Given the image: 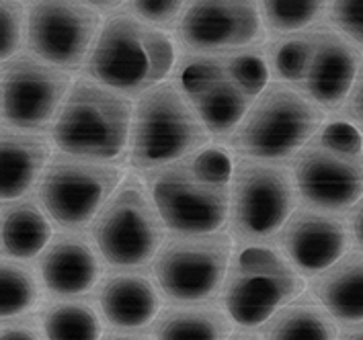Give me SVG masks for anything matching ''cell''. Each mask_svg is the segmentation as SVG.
<instances>
[{
	"instance_id": "1",
	"label": "cell",
	"mask_w": 363,
	"mask_h": 340,
	"mask_svg": "<svg viewBox=\"0 0 363 340\" xmlns=\"http://www.w3.org/2000/svg\"><path fill=\"white\" fill-rule=\"evenodd\" d=\"M234 158L230 148L210 144L189 156L142 172L169 232L181 236L216 234L228 224Z\"/></svg>"
},
{
	"instance_id": "2",
	"label": "cell",
	"mask_w": 363,
	"mask_h": 340,
	"mask_svg": "<svg viewBox=\"0 0 363 340\" xmlns=\"http://www.w3.org/2000/svg\"><path fill=\"white\" fill-rule=\"evenodd\" d=\"M267 50L181 54L172 80L187 95L211 137L226 142L269 84Z\"/></svg>"
},
{
	"instance_id": "3",
	"label": "cell",
	"mask_w": 363,
	"mask_h": 340,
	"mask_svg": "<svg viewBox=\"0 0 363 340\" xmlns=\"http://www.w3.org/2000/svg\"><path fill=\"white\" fill-rule=\"evenodd\" d=\"M174 64L171 38L162 29L123 11L103 23L82 74L128 98H138L164 82Z\"/></svg>"
},
{
	"instance_id": "4",
	"label": "cell",
	"mask_w": 363,
	"mask_h": 340,
	"mask_svg": "<svg viewBox=\"0 0 363 340\" xmlns=\"http://www.w3.org/2000/svg\"><path fill=\"white\" fill-rule=\"evenodd\" d=\"M132 117V98L78 78L48 135L57 152L119 164L130 154Z\"/></svg>"
},
{
	"instance_id": "5",
	"label": "cell",
	"mask_w": 363,
	"mask_h": 340,
	"mask_svg": "<svg viewBox=\"0 0 363 340\" xmlns=\"http://www.w3.org/2000/svg\"><path fill=\"white\" fill-rule=\"evenodd\" d=\"M289 169L304 205L333 213L353 209L363 197V133L345 119L326 121Z\"/></svg>"
},
{
	"instance_id": "6",
	"label": "cell",
	"mask_w": 363,
	"mask_h": 340,
	"mask_svg": "<svg viewBox=\"0 0 363 340\" xmlns=\"http://www.w3.org/2000/svg\"><path fill=\"white\" fill-rule=\"evenodd\" d=\"M210 142V130L172 78L135 98L128 162L138 172L177 162Z\"/></svg>"
},
{
	"instance_id": "7",
	"label": "cell",
	"mask_w": 363,
	"mask_h": 340,
	"mask_svg": "<svg viewBox=\"0 0 363 340\" xmlns=\"http://www.w3.org/2000/svg\"><path fill=\"white\" fill-rule=\"evenodd\" d=\"M325 113L298 89L269 82L224 144L242 158L287 162L320 132Z\"/></svg>"
},
{
	"instance_id": "8",
	"label": "cell",
	"mask_w": 363,
	"mask_h": 340,
	"mask_svg": "<svg viewBox=\"0 0 363 340\" xmlns=\"http://www.w3.org/2000/svg\"><path fill=\"white\" fill-rule=\"evenodd\" d=\"M304 291L300 271L275 246L236 242L222 302L228 318L240 328L267 324L281 307Z\"/></svg>"
},
{
	"instance_id": "9",
	"label": "cell",
	"mask_w": 363,
	"mask_h": 340,
	"mask_svg": "<svg viewBox=\"0 0 363 340\" xmlns=\"http://www.w3.org/2000/svg\"><path fill=\"white\" fill-rule=\"evenodd\" d=\"M291 169L238 156L230 185L228 230L238 242L267 244L279 234L298 205Z\"/></svg>"
},
{
	"instance_id": "10",
	"label": "cell",
	"mask_w": 363,
	"mask_h": 340,
	"mask_svg": "<svg viewBox=\"0 0 363 340\" xmlns=\"http://www.w3.org/2000/svg\"><path fill=\"white\" fill-rule=\"evenodd\" d=\"M164 230L150 193L135 174L123 176L91 226L101 259L128 271L152 263L167 240Z\"/></svg>"
},
{
	"instance_id": "11",
	"label": "cell",
	"mask_w": 363,
	"mask_h": 340,
	"mask_svg": "<svg viewBox=\"0 0 363 340\" xmlns=\"http://www.w3.org/2000/svg\"><path fill=\"white\" fill-rule=\"evenodd\" d=\"M123 176L125 172L119 164L57 152L35 189L38 201L52 224L68 232H80L93 226Z\"/></svg>"
},
{
	"instance_id": "12",
	"label": "cell",
	"mask_w": 363,
	"mask_h": 340,
	"mask_svg": "<svg viewBox=\"0 0 363 340\" xmlns=\"http://www.w3.org/2000/svg\"><path fill=\"white\" fill-rule=\"evenodd\" d=\"M234 242L228 232L181 236L164 240L152 261L160 291L177 303H203L222 291Z\"/></svg>"
},
{
	"instance_id": "13",
	"label": "cell",
	"mask_w": 363,
	"mask_h": 340,
	"mask_svg": "<svg viewBox=\"0 0 363 340\" xmlns=\"http://www.w3.org/2000/svg\"><path fill=\"white\" fill-rule=\"evenodd\" d=\"M0 78L4 128L33 133L50 132L74 84L70 72L31 52L4 62Z\"/></svg>"
},
{
	"instance_id": "14",
	"label": "cell",
	"mask_w": 363,
	"mask_h": 340,
	"mask_svg": "<svg viewBox=\"0 0 363 340\" xmlns=\"http://www.w3.org/2000/svg\"><path fill=\"white\" fill-rule=\"evenodd\" d=\"M267 35L259 0H187L172 29L181 54H228L261 47Z\"/></svg>"
},
{
	"instance_id": "15",
	"label": "cell",
	"mask_w": 363,
	"mask_h": 340,
	"mask_svg": "<svg viewBox=\"0 0 363 340\" xmlns=\"http://www.w3.org/2000/svg\"><path fill=\"white\" fill-rule=\"evenodd\" d=\"M101 29V13L82 0L29 2V52L66 72L84 68Z\"/></svg>"
},
{
	"instance_id": "16",
	"label": "cell",
	"mask_w": 363,
	"mask_h": 340,
	"mask_svg": "<svg viewBox=\"0 0 363 340\" xmlns=\"http://www.w3.org/2000/svg\"><path fill=\"white\" fill-rule=\"evenodd\" d=\"M277 248L302 275H320L339 263L349 248V227L339 213L298 208L275 236Z\"/></svg>"
},
{
	"instance_id": "17",
	"label": "cell",
	"mask_w": 363,
	"mask_h": 340,
	"mask_svg": "<svg viewBox=\"0 0 363 340\" xmlns=\"http://www.w3.org/2000/svg\"><path fill=\"white\" fill-rule=\"evenodd\" d=\"M359 47L335 29L316 27V39L298 91L325 111L343 107L362 68Z\"/></svg>"
},
{
	"instance_id": "18",
	"label": "cell",
	"mask_w": 363,
	"mask_h": 340,
	"mask_svg": "<svg viewBox=\"0 0 363 340\" xmlns=\"http://www.w3.org/2000/svg\"><path fill=\"white\" fill-rule=\"evenodd\" d=\"M96 252V246L82 232H57L38 263L45 289L62 300L89 293L101 277Z\"/></svg>"
},
{
	"instance_id": "19",
	"label": "cell",
	"mask_w": 363,
	"mask_h": 340,
	"mask_svg": "<svg viewBox=\"0 0 363 340\" xmlns=\"http://www.w3.org/2000/svg\"><path fill=\"white\" fill-rule=\"evenodd\" d=\"M96 302L103 318L119 330H140L158 318L160 295L152 279L135 273H109L96 291Z\"/></svg>"
},
{
	"instance_id": "20",
	"label": "cell",
	"mask_w": 363,
	"mask_h": 340,
	"mask_svg": "<svg viewBox=\"0 0 363 340\" xmlns=\"http://www.w3.org/2000/svg\"><path fill=\"white\" fill-rule=\"evenodd\" d=\"M52 140L45 133L19 132L2 128L0 135V197L2 203L23 199L48 169L52 156Z\"/></svg>"
},
{
	"instance_id": "21",
	"label": "cell",
	"mask_w": 363,
	"mask_h": 340,
	"mask_svg": "<svg viewBox=\"0 0 363 340\" xmlns=\"http://www.w3.org/2000/svg\"><path fill=\"white\" fill-rule=\"evenodd\" d=\"M2 254L15 261H33L52 242V220L35 199L2 203Z\"/></svg>"
},
{
	"instance_id": "22",
	"label": "cell",
	"mask_w": 363,
	"mask_h": 340,
	"mask_svg": "<svg viewBox=\"0 0 363 340\" xmlns=\"http://www.w3.org/2000/svg\"><path fill=\"white\" fill-rule=\"evenodd\" d=\"M318 303L335 320L345 324L363 322V254H345L339 263L312 281Z\"/></svg>"
},
{
	"instance_id": "23",
	"label": "cell",
	"mask_w": 363,
	"mask_h": 340,
	"mask_svg": "<svg viewBox=\"0 0 363 340\" xmlns=\"http://www.w3.org/2000/svg\"><path fill=\"white\" fill-rule=\"evenodd\" d=\"M230 322L224 312L210 305H172L154 320V340H228Z\"/></svg>"
},
{
	"instance_id": "24",
	"label": "cell",
	"mask_w": 363,
	"mask_h": 340,
	"mask_svg": "<svg viewBox=\"0 0 363 340\" xmlns=\"http://www.w3.org/2000/svg\"><path fill=\"white\" fill-rule=\"evenodd\" d=\"M265 340H337L333 316L310 298H298L281 307L263 328Z\"/></svg>"
},
{
	"instance_id": "25",
	"label": "cell",
	"mask_w": 363,
	"mask_h": 340,
	"mask_svg": "<svg viewBox=\"0 0 363 340\" xmlns=\"http://www.w3.org/2000/svg\"><path fill=\"white\" fill-rule=\"evenodd\" d=\"M41 326L48 340H101V318L91 302L60 300L43 307Z\"/></svg>"
},
{
	"instance_id": "26",
	"label": "cell",
	"mask_w": 363,
	"mask_h": 340,
	"mask_svg": "<svg viewBox=\"0 0 363 340\" xmlns=\"http://www.w3.org/2000/svg\"><path fill=\"white\" fill-rule=\"evenodd\" d=\"M314 39H316V27L284 38H275L269 43L265 47L269 74L275 78V82H284L294 89L300 86L302 78L306 74Z\"/></svg>"
},
{
	"instance_id": "27",
	"label": "cell",
	"mask_w": 363,
	"mask_h": 340,
	"mask_svg": "<svg viewBox=\"0 0 363 340\" xmlns=\"http://www.w3.org/2000/svg\"><path fill=\"white\" fill-rule=\"evenodd\" d=\"M2 281V298H0V314L2 322L17 320L31 312L39 303L41 287L35 271L27 266L23 261L6 259L2 261L0 268Z\"/></svg>"
},
{
	"instance_id": "28",
	"label": "cell",
	"mask_w": 363,
	"mask_h": 340,
	"mask_svg": "<svg viewBox=\"0 0 363 340\" xmlns=\"http://www.w3.org/2000/svg\"><path fill=\"white\" fill-rule=\"evenodd\" d=\"M269 35L284 38L310 29L328 8V0H259Z\"/></svg>"
},
{
	"instance_id": "29",
	"label": "cell",
	"mask_w": 363,
	"mask_h": 340,
	"mask_svg": "<svg viewBox=\"0 0 363 340\" xmlns=\"http://www.w3.org/2000/svg\"><path fill=\"white\" fill-rule=\"evenodd\" d=\"M0 57L2 64L19 56L23 45L27 43L29 33V6L23 0H2L0 2Z\"/></svg>"
},
{
	"instance_id": "30",
	"label": "cell",
	"mask_w": 363,
	"mask_h": 340,
	"mask_svg": "<svg viewBox=\"0 0 363 340\" xmlns=\"http://www.w3.org/2000/svg\"><path fill=\"white\" fill-rule=\"evenodd\" d=\"M326 19L335 31L363 47V0H328Z\"/></svg>"
},
{
	"instance_id": "31",
	"label": "cell",
	"mask_w": 363,
	"mask_h": 340,
	"mask_svg": "<svg viewBox=\"0 0 363 340\" xmlns=\"http://www.w3.org/2000/svg\"><path fill=\"white\" fill-rule=\"evenodd\" d=\"M187 0H125V11L158 29H174Z\"/></svg>"
},
{
	"instance_id": "32",
	"label": "cell",
	"mask_w": 363,
	"mask_h": 340,
	"mask_svg": "<svg viewBox=\"0 0 363 340\" xmlns=\"http://www.w3.org/2000/svg\"><path fill=\"white\" fill-rule=\"evenodd\" d=\"M0 340H48L43 326H39L35 318H23V320L2 322Z\"/></svg>"
},
{
	"instance_id": "33",
	"label": "cell",
	"mask_w": 363,
	"mask_h": 340,
	"mask_svg": "<svg viewBox=\"0 0 363 340\" xmlns=\"http://www.w3.org/2000/svg\"><path fill=\"white\" fill-rule=\"evenodd\" d=\"M343 119L353 125H363V62L355 84L343 103Z\"/></svg>"
},
{
	"instance_id": "34",
	"label": "cell",
	"mask_w": 363,
	"mask_h": 340,
	"mask_svg": "<svg viewBox=\"0 0 363 340\" xmlns=\"http://www.w3.org/2000/svg\"><path fill=\"white\" fill-rule=\"evenodd\" d=\"M351 232H353L355 242L363 248V197L351 213Z\"/></svg>"
},
{
	"instance_id": "35",
	"label": "cell",
	"mask_w": 363,
	"mask_h": 340,
	"mask_svg": "<svg viewBox=\"0 0 363 340\" xmlns=\"http://www.w3.org/2000/svg\"><path fill=\"white\" fill-rule=\"evenodd\" d=\"M101 340H150L142 332H132V330H121V332H107Z\"/></svg>"
},
{
	"instance_id": "36",
	"label": "cell",
	"mask_w": 363,
	"mask_h": 340,
	"mask_svg": "<svg viewBox=\"0 0 363 340\" xmlns=\"http://www.w3.org/2000/svg\"><path fill=\"white\" fill-rule=\"evenodd\" d=\"M82 2H86V4H91L93 8H96L99 13H109V11H113L117 8L123 0H82Z\"/></svg>"
},
{
	"instance_id": "37",
	"label": "cell",
	"mask_w": 363,
	"mask_h": 340,
	"mask_svg": "<svg viewBox=\"0 0 363 340\" xmlns=\"http://www.w3.org/2000/svg\"><path fill=\"white\" fill-rule=\"evenodd\" d=\"M343 340H363V324H359L357 328H353L351 332H347Z\"/></svg>"
},
{
	"instance_id": "38",
	"label": "cell",
	"mask_w": 363,
	"mask_h": 340,
	"mask_svg": "<svg viewBox=\"0 0 363 340\" xmlns=\"http://www.w3.org/2000/svg\"><path fill=\"white\" fill-rule=\"evenodd\" d=\"M228 340H261L257 334H252V332H236V334H232Z\"/></svg>"
}]
</instances>
